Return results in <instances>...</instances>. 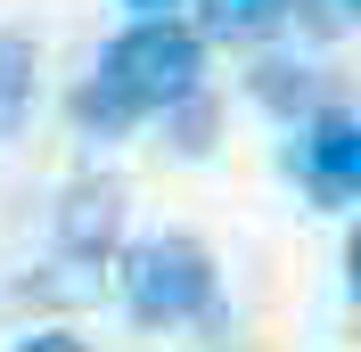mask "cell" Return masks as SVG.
<instances>
[{
  "instance_id": "11",
  "label": "cell",
  "mask_w": 361,
  "mask_h": 352,
  "mask_svg": "<svg viewBox=\"0 0 361 352\" xmlns=\"http://www.w3.org/2000/svg\"><path fill=\"white\" fill-rule=\"evenodd\" d=\"M345 17H361V0H345Z\"/></svg>"
},
{
  "instance_id": "7",
  "label": "cell",
  "mask_w": 361,
  "mask_h": 352,
  "mask_svg": "<svg viewBox=\"0 0 361 352\" xmlns=\"http://www.w3.org/2000/svg\"><path fill=\"white\" fill-rule=\"evenodd\" d=\"M255 90H263L271 107H288V115L312 107V82H304V66H263V74H255ZM312 115H320V107H312Z\"/></svg>"
},
{
  "instance_id": "4",
  "label": "cell",
  "mask_w": 361,
  "mask_h": 352,
  "mask_svg": "<svg viewBox=\"0 0 361 352\" xmlns=\"http://www.w3.org/2000/svg\"><path fill=\"white\" fill-rule=\"evenodd\" d=\"M115 238H123V180L115 172L66 180V197H58V246H66L74 263H107Z\"/></svg>"
},
{
  "instance_id": "2",
  "label": "cell",
  "mask_w": 361,
  "mask_h": 352,
  "mask_svg": "<svg viewBox=\"0 0 361 352\" xmlns=\"http://www.w3.org/2000/svg\"><path fill=\"white\" fill-rule=\"evenodd\" d=\"M115 279H123L132 320H148V328H180V320H205V311H214V254H205L189 230L140 238L132 254L115 263Z\"/></svg>"
},
{
  "instance_id": "10",
  "label": "cell",
  "mask_w": 361,
  "mask_h": 352,
  "mask_svg": "<svg viewBox=\"0 0 361 352\" xmlns=\"http://www.w3.org/2000/svg\"><path fill=\"white\" fill-rule=\"evenodd\" d=\"M123 8H140V25H157L164 8H180V0H123Z\"/></svg>"
},
{
  "instance_id": "8",
  "label": "cell",
  "mask_w": 361,
  "mask_h": 352,
  "mask_svg": "<svg viewBox=\"0 0 361 352\" xmlns=\"http://www.w3.org/2000/svg\"><path fill=\"white\" fill-rule=\"evenodd\" d=\"M17 352H90V344H82V336H66V328H42V336H25Z\"/></svg>"
},
{
  "instance_id": "6",
  "label": "cell",
  "mask_w": 361,
  "mask_h": 352,
  "mask_svg": "<svg viewBox=\"0 0 361 352\" xmlns=\"http://www.w3.org/2000/svg\"><path fill=\"white\" fill-rule=\"evenodd\" d=\"M295 0H205V42H263V33H279L288 25Z\"/></svg>"
},
{
  "instance_id": "5",
  "label": "cell",
  "mask_w": 361,
  "mask_h": 352,
  "mask_svg": "<svg viewBox=\"0 0 361 352\" xmlns=\"http://www.w3.org/2000/svg\"><path fill=\"white\" fill-rule=\"evenodd\" d=\"M42 58H33V33H0V139L25 132V115H33V90H42Z\"/></svg>"
},
{
  "instance_id": "1",
  "label": "cell",
  "mask_w": 361,
  "mask_h": 352,
  "mask_svg": "<svg viewBox=\"0 0 361 352\" xmlns=\"http://www.w3.org/2000/svg\"><path fill=\"white\" fill-rule=\"evenodd\" d=\"M197 82H205V33H189V25H173V17L123 25V33L99 49L90 82L74 90V123H90V132H123V123H140V115L189 107Z\"/></svg>"
},
{
  "instance_id": "9",
  "label": "cell",
  "mask_w": 361,
  "mask_h": 352,
  "mask_svg": "<svg viewBox=\"0 0 361 352\" xmlns=\"http://www.w3.org/2000/svg\"><path fill=\"white\" fill-rule=\"evenodd\" d=\"M345 287H353V303H361V221H353V246H345Z\"/></svg>"
},
{
  "instance_id": "3",
  "label": "cell",
  "mask_w": 361,
  "mask_h": 352,
  "mask_svg": "<svg viewBox=\"0 0 361 352\" xmlns=\"http://www.w3.org/2000/svg\"><path fill=\"white\" fill-rule=\"evenodd\" d=\"M288 172L304 180V197H312V205L361 197V115H345V107L304 115L295 139H288Z\"/></svg>"
}]
</instances>
